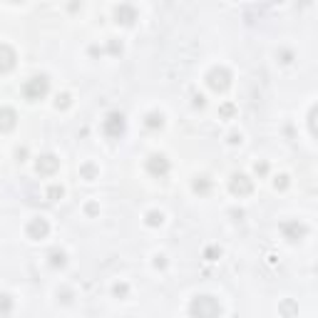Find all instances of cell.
Returning <instances> with one entry per match:
<instances>
[{"label": "cell", "instance_id": "1f68e13d", "mask_svg": "<svg viewBox=\"0 0 318 318\" xmlns=\"http://www.w3.org/2000/svg\"><path fill=\"white\" fill-rule=\"evenodd\" d=\"M283 311L286 313H293V303H283Z\"/></svg>", "mask_w": 318, "mask_h": 318}, {"label": "cell", "instance_id": "5b68a950", "mask_svg": "<svg viewBox=\"0 0 318 318\" xmlns=\"http://www.w3.org/2000/svg\"><path fill=\"white\" fill-rule=\"evenodd\" d=\"M229 189H231V194H236V197H249V194L254 192V182H251L246 174H234V177L229 179Z\"/></svg>", "mask_w": 318, "mask_h": 318}, {"label": "cell", "instance_id": "9c48e42d", "mask_svg": "<svg viewBox=\"0 0 318 318\" xmlns=\"http://www.w3.org/2000/svg\"><path fill=\"white\" fill-rule=\"evenodd\" d=\"M28 236L30 239H45L48 236V231H50V224L45 221V219H33L30 224H28Z\"/></svg>", "mask_w": 318, "mask_h": 318}, {"label": "cell", "instance_id": "8fae6325", "mask_svg": "<svg viewBox=\"0 0 318 318\" xmlns=\"http://www.w3.org/2000/svg\"><path fill=\"white\" fill-rule=\"evenodd\" d=\"M281 231L286 234L288 241H298V239L306 234V226L298 224V221H286V224H281Z\"/></svg>", "mask_w": 318, "mask_h": 318}, {"label": "cell", "instance_id": "4dcf8cb0", "mask_svg": "<svg viewBox=\"0 0 318 318\" xmlns=\"http://www.w3.org/2000/svg\"><path fill=\"white\" fill-rule=\"evenodd\" d=\"M229 142H231V144H236V142H241V137H239V134H231V137H229Z\"/></svg>", "mask_w": 318, "mask_h": 318}, {"label": "cell", "instance_id": "cb8c5ba5", "mask_svg": "<svg viewBox=\"0 0 318 318\" xmlns=\"http://www.w3.org/2000/svg\"><path fill=\"white\" fill-rule=\"evenodd\" d=\"M112 291H114V296H127V291H129V288H127V283H114V288H112Z\"/></svg>", "mask_w": 318, "mask_h": 318}, {"label": "cell", "instance_id": "5bb4252c", "mask_svg": "<svg viewBox=\"0 0 318 318\" xmlns=\"http://www.w3.org/2000/svg\"><path fill=\"white\" fill-rule=\"evenodd\" d=\"M192 189H194L197 194H209V189H212V182H209L207 177H197V179H194V184H192Z\"/></svg>", "mask_w": 318, "mask_h": 318}, {"label": "cell", "instance_id": "2e32d148", "mask_svg": "<svg viewBox=\"0 0 318 318\" xmlns=\"http://www.w3.org/2000/svg\"><path fill=\"white\" fill-rule=\"evenodd\" d=\"M162 221H164L162 212H149L147 214V226H162Z\"/></svg>", "mask_w": 318, "mask_h": 318}, {"label": "cell", "instance_id": "4fadbf2b", "mask_svg": "<svg viewBox=\"0 0 318 318\" xmlns=\"http://www.w3.org/2000/svg\"><path fill=\"white\" fill-rule=\"evenodd\" d=\"M144 127L147 129H162L164 127V114L162 112H149L144 117Z\"/></svg>", "mask_w": 318, "mask_h": 318}, {"label": "cell", "instance_id": "4316f807", "mask_svg": "<svg viewBox=\"0 0 318 318\" xmlns=\"http://www.w3.org/2000/svg\"><path fill=\"white\" fill-rule=\"evenodd\" d=\"M154 266H157V268H164V266H167V259H164V256H157V259H154Z\"/></svg>", "mask_w": 318, "mask_h": 318}, {"label": "cell", "instance_id": "30bf717a", "mask_svg": "<svg viewBox=\"0 0 318 318\" xmlns=\"http://www.w3.org/2000/svg\"><path fill=\"white\" fill-rule=\"evenodd\" d=\"M18 124V114L10 107H0V132H10Z\"/></svg>", "mask_w": 318, "mask_h": 318}, {"label": "cell", "instance_id": "8992f818", "mask_svg": "<svg viewBox=\"0 0 318 318\" xmlns=\"http://www.w3.org/2000/svg\"><path fill=\"white\" fill-rule=\"evenodd\" d=\"M102 129H105L107 137H119V134L124 132V117H122L119 112H109V114L105 117Z\"/></svg>", "mask_w": 318, "mask_h": 318}, {"label": "cell", "instance_id": "3957f363", "mask_svg": "<svg viewBox=\"0 0 318 318\" xmlns=\"http://www.w3.org/2000/svg\"><path fill=\"white\" fill-rule=\"evenodd\" d=\"M207 85L214 90V92H226L229 85H231V72L226 67H214L209 75H207Z\"/></svg>", "mask_w": 318, "mask_h": 318}, {"label": "cell", "instance_id": "7402d4cb", "mask_svg": "<svg viewBox=\"0 0 318 318\" xmlns=\"http://www.w3.org/2000/svg\"><path fill=\"white\" fill-rule=\"evenodd\" d=\"M204 256H207V259H212V261H214V259H216V256H221V249H216V246H209V249H207V251H204Z\"/></svg>", "mask_w": 318, "mask_h": 318}, {"label": "cell", "instance_id": "f546056e", "mask_svg": "<svg viewBox=\"0 0 318 318\" xmlns=\"http://www.w3.org/2000/svg\"><path fill=\"white\" fill-rule=\"evenodd\" d=\"M87 214H97V204H87Z\"/></svg>", "mask_w": 318, "mask_h": 318}, {"label": "cell", "instance_id": "f1b7e54d", "mask_svg": "<svg viewBox=\"0 0 318 318\" xmlns=\"http://www.w3.org/2000/svg\"><path fill=\"white\" fill-rule=\"evenodd\" d=\"M281 57H283L281 62H291V53H288V50H283V53H281Z\"/></svg>", "mask_w": 318, "mask_h": 318}, {"label": "cell", "instance_id": "d6986e66", "mask_svg": "<svg viewBox=\"0 0 318 318\" xmlns=\"http://www.w3.org/2000/svg\"><path fill=\"white\" fill-rule=\"evenodd\" d=\"M48 197H50V202H57V199L62 197V187H57V184L50 187V189H48Z\"/></svg>", "mask_w": 318, "mask_h": 318}, {"label": "cell", "instance_id": "e0dca14e", "mask_svg": "<svg viewBox=\"0 0 318 318\" xmlns=\"http://www.w3.org/2000/svg\"><path fill=\"white\" fill-rule=\"evenodd\" d=\"M70 102H72V97H70L67 92H62V95H57L55 107H57V109H67V107H70Z\"/></svg>", "mask_w": 318, "mask_h": 318}, {"label": "cell", "instance_id": "44dd1931", "mask_svg": "<svg viewBox=\"0 0 318 318\" xmlns=\"http://www.w3.org/2000/svg\"><path fill=\"white\" fill-rule=\"evenodd\" d=\"M234 112H236V109H234V105H229V102H226V105H221V109H219V114H221V117H231Z\"/></svg>", "mask_w": 318, "mask_h": 318}, {"label": "cell", "instance_id": "d4e9b609", "mask_svg": "<svg viewBox=\"0 0 318 318\" xmlns=\"http://www.w3.org/2000/svg\"><path fill=\"white\" fill-rule=\"evenodd\" d=\"M308 124H311V132L316 134V107H311V114H308Z\"/></svg>", "mask_w": 318, "mask_h": 318}, {"label": "cell", "instance_id": "484cf974", "mask_svg": "<svg viewBox=\"0 0 318 318\" xmlns=\"http://www.w3.org/2000/svg\"><path fill=\"white\" fill-rule=\"evenodd\" d=\"M254 169H256V174H266V172H268V164H266V162H256Z\"/></svg>", "mask_w": 318, "mask_h": 318}, {"label": "cell", "instance_id": "603a6c76", "mask_svg": "<svg viewBox=\"0 0 318 318\" xmlns=\"http://www.w3.org/2000/svg\"><path fill=\"white\" fill-rule=\"evenodd\" d=\"M273 187H276V189H281V192H283V189H286V187H288V177H283V174H281V177H278V179H276V182H273Z\"/></svg>", "mask_w": 318, "mask_h": 318}, {"label": "cell", "instance_id": "52a82bcc", "mask_svg": "<svg viewBox=\"0 0 318 318\" xmlns=\"http://www.w3.org/2000/svg\"><path fill=\"white\" fill-rule=\"evenodd\" d=\"M57 167H60V159L55 157V154H43L38 162H35V169H38V174H55L57 172Z\"/></svg>", "mask_w": 318, "mask_h": 318}, {"label": "cell", "instance_id": "83f0119b", "mask_svg": "<svg viewBox=\"0 0 318 318\" xmlns=\"http://www.w3.org/2000/svg\"><path fill=\"white\" fill-rule=\"evenodd\" d=\"M194 107H204V97H202V95L194 97Z\"/></svg>", "mask_w": 318, "mask_h": 318}, {"label": "cell", "instance_id": "277c9868", "mask_svg": "<svg viewBox=\"0 0 318 318\" xmlns=\"http://www.w3.org/2000/svg\"><path fill=\"white\" fill-rule=\"evenodd\" d=\"M147 172L152 177H164L169 172V159L164 154H149L147 157Z\"/></svg>", "mask_w": 318, "mask_h": 318}, {"label": "cell", "instance_id": "7c38bea8", "mask_svg": "<svg viewBox=\"0 0 318 318\" xmlns=\"http://www.w3.org/2000/svg\"><path fill=\"white\" fill-rule=\"evenodd\" d=\"M114 18H117V23H122V25H132V23L137 20V10H134L132 5H119V8L114 10Z\"/></svg>", "mask_w": 318, "mask_h": 318}, {"label": "cell", "instance_id": "ba28073f", "mask_svg": "<svg viewBox=\"0 0 318 318\" xmlns=\"http://www.w3.org/2000/svg\"><path fill=\"white\" fill-rule=\"evenodd\" d=\"M15 50L10 48V45H3L0 43V75L3 72H10L13 67H15Z\"/></svg>", "mask_w": 318, "mask_h": 318}, {"label": "cell", "instance_id": "9a60e30c", "mask_svg": "<svg viewBox=\"0 0 318 318\" xmlns=\"http://www.w3.org/2000/svg\"><path fill=\"white\" fill-rule=\"evenodd\" d=\"M10 311H13V298H10L8 293H0V313L8 316Z\"/></svg>", "mask_w": 318, "mask_h": 318}, {"label": "cell", "instance_id": "6da1fadb", "mask_svg": "<svg viewBox=\"0 0 318 318\" xmlns=\"http://www.w3.org/2000/svg\"><path fill=\"white\" fill-rule=\"evenodd\" d=\"M192 318H219L221 316V306L214 296H197L189 306Z\"/></svg>", "mask_w": 318, "mask_h": 318}, {"label": "cell", "instance_id": "ac0fdd59", "mask_svg": "<svg viewBox=\"0 0 318 318\" xmlns=\"http://www.w3.org/2000/svg\"><path fill=\"white\" fill-rule=\"evenodd\" d=\"M50 266H55V268L60 266V268H62V266H65V254H62V251H53V254H50Z\"/></svg>", "mask_w": 318, "mask_h": 318}, {"label": "cell", "instance_id": "7a4b0ae2", "mask_svg": "<svg viewBox=\"0 0 318 318\" xmlns=\"http://www.w3.org/2000/svg\"><path fill=\"white\" fill-rule=\"evenodd\" d=\"M48 90H50V80H48V75H35V77H30L28 82H25V87H23V92H25V97L28 100H43L45 95H48Z\"/></svg>", "mask_w": 318, "mask_h": 318}, {"label": "cell", "instance_id": "ffe728a7", "mask_svg": "<svg viewBox=\"0 0 318 318\" xmlns=\"http://www.w3.org/2000/svg\"><path fill=\"white\" fill-rule=\"evenodd\" d=\"M95 174H97V169H95L92 164H85V167H82V177H85V179H95Z\"/></svg>", "mask_w": 318, "mask_h": 318}]
</instances>
